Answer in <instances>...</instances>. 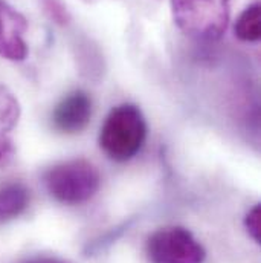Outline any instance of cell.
Here are the masks:
<instances>
[{
  "label": "cell",
  "mask_w": 261,
  "mask_h": 263,
  "mask_svg": "<svg viewBox=\"0 0 261 263\" xmlns=\"http://www.w3.org/2000/svg\"><path fill=\"white\" fill-rule=\"evenodd\" d=\"M26 18L9 3L0 0V57L9 62H23L28 57L25 34Z\"/></svg>",
  "instance_id": "obj_5"
},
{
  "label": "cell",
  "mask_w": 261,
  "mask_h": 263,
  "mask_svg": "<svg viewBox=\"0 0 261 263\" xmlns=\"http://www.w3.org/2000/svg\"><path fill=\"white\" fill-rule=\"evenodd\" d=\"M40 2H42V8L45 14L48 15L51 22H54L58 26L69 25L70 14H69L67 6L63 3V0H40Z\"/></svg>",
  "instance_id": "obj_10"
},
{
  "label": "cell",
  "mask_w": 261,
  "mask_h": 263,
  "mask_svg": "<svg viewBox=\"0 0 261 263\" xmlns=\"http://www.w3.org/2000/svg\"><path fill=\"white\" fill-rule=\"evenodd\" d=\"M49 195L66 205H79L96 195L101 176L86 159H70L51 167L45 175Z\"/></svg>",
  "instance_id": "obj_3"
},
{
  "label": "cell",
  "mask_w": 261,
  "mask_h": 263,
  "mask_svg": "<svg viewBox=\"0 0 261 263\" xmlns=\"http://www.w3.org/2000/svg\"><path fill=\"white\" fill-rule=\"evenodd\" d=\"M234 32L242 42L254 43L260 40V2L251 3L242 11L235 20Z\"/></svg>",
  "instance_id": "obj_9"
},
{
  "label": "cell",
  "mask_w": 261,
  "mask_h": 263,
  "mask_svg": "<svg viewBox=\"0 0 261 263\" xmlns=\"http://www.w3.org/2000/svg\"><path fill=\"white\" fill-rule=\"evenodd\" d=\"M147 139V123L134 104H119L110 110L101 132L99 147L116 162H126L134 158Z\"/></svg>",
  "instance_id": "obj_1"
},
{
  "label": "cell",
  "mask_w": 261,
  "mask_h": 263,
  "mask_svg": "<svg viewBox=\"0 0 261 263\" xmlns=\"http://www.w3.org/2000/svg\"><path fill=\"white\" fill-rule=\"evenodd\" d=\"M18 263H66L65 260H60L57 257H31V259H25Z\"/></svg>",
  "instance_id": "obj_12"
},
{
  "label": "cell",
  "mask_w": 261,
  "mask_h": 263,
  "mask_svg": "<svg viewBox=\"0 0 261 263\" xmlns=\"http://www.w3.org/2000/svg\"><path fill=\"white\" fill-rule=\"evenodd\" d=\"M22 117V106L11 89L0 84V168L14 156L12 132Z\"/></svg>",
  "instance_id": "obj_7"
},
{
  "label": "cell",
  "mask_w": 261,
  "mask_h": 263,
  "mask_svg": "<svg viewBox=\"0 0 261 263\" xmlns=\"http://www.w3.org/2000/svg\"><path fill=\"white\" fill-rule=\"evenodd\" d=\"M29 205V190L22 182L0 185V223H6L26 211Z\"/></svg>",
  "instance_id": "obj_8"
},
{
  "label": "cell",
  "mask_w": 261,
  "mask_h": 263,
  "mask_svg": "<svg viewBox=\"0 0 261 263\" xmlns=\"http://www.w3.org/2000/svg\"><path fill=\"white\" fill-rule=\"evenodd\" d=\"M147 256L151 263H203L206 251L190 230L165 227L148 237Z\"/></svg>",
  "instance_id": "obj_4"
},
{
  "label": "cell",
  "mask_w": 261,
  "mask_h": 263,
  "mask_svg": "<svg viewBox=\"0 0 261 263\" xmlns=\"http://www.w3.org/2000/svg\"><path fill=\"white\" fill-rule=\"evenodd\" d=\"M177 28L188 37L215 42L229 25L231 0H170Z\"/></svg>",
  "instance_id": "obj_2"
},
{
  "label": "cell",
  "mask_w": 261,
  "mask_h": 263,
  "mask_svg": "<svg viewBox=\"0 0 261 263\" xmlns=\"http://www.w3.org/2000/svg\"><path fill=\"white\" fill-rule=\"evenodd\" d=\"M245 228L255 243H261V205H254L245 216Z\"/></svg>",
  "instance_id": "obj_11"
},
{
  "label": "cell",
  "mask_w": 261,
  "mask_h": 263,
  "mask_svg": "<svg viewBox=\"0 0 261 263\" xmlns=\"http://www.w3.org/2000/svg\"><path fill=\"white\" fill-rule=\"evenodd\" d=\"M92 118V100L84 90H73L55 106L52 112L54 129L66 135L84 130Z\"/></svg>",
  "instance_id": "obj_6"
}]
</instances>
